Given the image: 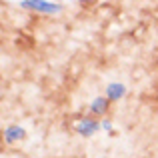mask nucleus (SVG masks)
I'll list each match as a JSON object with an SVG mask.
<instances>
[{"label": "nucleus", "mask_w": 158, "mask_h": 158, "mask_svg": "<svg viewBox=\"0 0 158 158\" xmlns=\"http://www.w3.org/2000/svg\"><path fill=\"white\" fill-rule=\"evenodd\" d=\"M22 6L36 8V10H40V12H56L58 10L56 4H48V2H44V0H24Z\"/></svg>", "instance_id": "1"}, {"label": "nucleus", "mask_w": 158, "mask_h": 158, "mask_svg": "<svg viewBox=\"0 0 158 158\" xmlns=\"http://www.w3.org/2000/svg\"><path fill=\"white\" fill-rule=\"evenodd\" d=\"M108 94H110L112 98H116V96H120V94H122V86H110V88H108Z\"/></svg>", "instance_id": "2"}, {"label": "nucleus", "mask_w": 158, "mask_h": 158, "mask_svg": "<svg viewBox=\"0 0 158 158\" xmlns=\"http://www.w3.org/2000/svg\"><path fill=\"white\" fill-rule=\"evenodd\" d=\"M94 110H96V112L104 110V100H96V102H94Z\"/></svg>", "instance_id": "3"}]
</instances>
